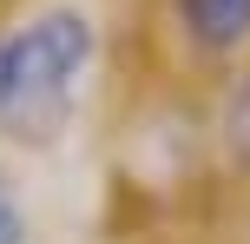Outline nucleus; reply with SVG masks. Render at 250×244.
Instances as JSON below:
<instances>
[{
    "label": "nucleus",
    "mask_w": 250,
    "mask_h": 244,
    "mask_svg": "<svg viewBox=\"0 0 250 244\" xmlns=\"http://www.w3.org/2000/svg\"><path fill=\"white\" fill-rule=\"evenodd\" d=\"M92 46H99V33L79 7H46L26 26L0 33V119L33 126V119L60 112L79 73L92 66Z\"/></svg>",
    "instance_id": "nucleus-1"
},
{
    "label": "nucleus",
    "mask_w": 250,
    "mask_h": 244,
    "mask_svg": "<svg viewBox=\"0 0 250 244\" xmlns=\"http://www.w3.org/2000/svg\"><path fill=\"white\" fill-rule=\"evenodd\" d=\"M178 26L204 53H237L250 40V0H178Z\"/></svg>",
    "instance_id": "nucleus-2"
},
{
    "label": "nucleus",
    "mask_w": 250,
    "mask_h": 244,
    "mask_svg": "<svg viewBox=\"0 0 250 244\" xmlns=\"http://www.w3.org/2000/svg\"><path fill=\"white\" fill-rule=\"evenodd\" d=\"M0 244H26V218H20V205H13L7 178H0Z\"/></svg>",
    "instance_id": "nucleus-3"
}]
</instances>
